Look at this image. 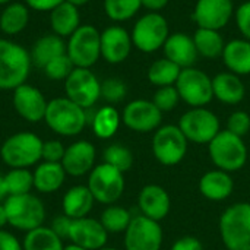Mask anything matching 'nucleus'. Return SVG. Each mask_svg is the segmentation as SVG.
I'll return each instance as SVG.
<instances>
[{
  "mask_svg": "<svg viewBox=\"0 0 250 250\" xmlns=\"http://www.w3.org/2000/svg\"><path fill=\"white\" fill-rule=\"evenodd\" d=\"M171 250H204V245L195 236H183L173 243Z\"/></svg>",
  "mask_w": 250,
  "mask_h": 250,
  "instance_id": "46",
  "label": "nucleus"
},
{
  "mask_svg": "<svg viewBox=\"0 0 250 250\" xmlns=\"http://www.w3.org/2000/svg\"><path fill=\"white\" fill-rule=\"evenodd\" d=\"M132 47V35L120 25H111L101 32V57L107 63H123L129 57Z\"/></svg>",
  "mask_w": 250,
  "mask_h": 250,
  "instance_id": "18",
  "label": "nucleus"
},
{
  "mask_svg": "<svg viewBox=\"0 0 250 250\" xmlns=\"http://www.w3.org/2000/svg\"><path fill=\"white\" fill-rule=\"evenodd\" d=\"M48 101L42 92L28 83H22L13 89V107L16 113L31 123H38L44 120Z\"/></svg>",
  "mask_w": 250,
  "mask_h": 250,
  "instance_id": "17",
  "label": "nucleus"
},
{
  "mask_svg": "<svg viewBox=\"0 0 250 250\" xmlns=\"http://www.w3.org/2000/svg\"><path fill=\"white\" fill-rule=\"evenodd\" d=\"M86 186L97 202L111 205L125 192V176L117 168L103 163L91 170Z\"/></svg>",
  "mask_w": 250,
  "mask_h": 250,
  "instance_id": "11",
  "label": "nucleus"
},
{
  "mask_svg": "<svg viewBox=\"0 0 250 250\" xmlns=\"http://www.w3.org/2000/svg\"><path fill=\"white\" fill-rule=\"evenodd\" d=\"M214 98L227 105H237L246 95V86L239 75L221 72L212 78Z\"/></svg>",
  "mask_w": 250,
  "mask_h": 250,
  "instance_id": "23",
  "label": "nucleus"
},
{
  "mask_svg": "<svg viewBox=\"0 0 250 250\" xmlns=\"http://www.w3.org/2000/svg\"><path fill=\"white\" fill-rule=\"evenodd\" d=\"M64 92L70 101L88 110L101 98V82L91 69L75 67L64 79Z\"/></svg>",
  "mask_w": 250,
  "mask_h": 250,
  "instance_id": "13",
  "label": "nucleus"
},
{
  "mask_svg": "<svg viewBox=\"0 0 250 250\" xmlns=\"http://www.w3.org/2000/svg\"><path fill=\"white\" fill-rule=\"evenodd\" d=\"M163 50L164 57H167L182 69L193 67L199 57L196 45L193 42V37H190L186 32L170 34Z\"/></svg>",
  "mask_w": 250,
  "mask_h": 250,
  "instance_id": "22",
  "label": "nucleus"
},
{
  "mask_svg": "<svg viewBox=\"0 0 250 250\" xmlns=\"http://www.w3.org/2000/svg\"><path fill=\"white\" fill-rule=\"evenodd\" d=\"M180 130L189 142L193 144H209L221 130L220 119L211 110L205 107H195L188 110L179 120Z\"/></svg>",
  "mask_w": 250,
  "mask_h": 250,
  "instance_id": "12",
  "label": "nucleus"
},
{
  "mask_svg": "<svg viewBox=\"0 0 250 250\" xmlns=\"http://www.w3.org/2000/svg\"><path fill=\"white\" fill-rule=\"evenodd\" d=\"M95 163V148L88 141H78L69 145L64 151L62 166L66 174L72 177H81L91 173Z\"/></svg>",
  "mask_w": 250,
  "mask_h": 250,
  "instance_id": "20",
  "label": "nucleus"
},
{
  "mask_svg": "<svg viewBox=\"0 0 250 250\" xmlns=\"http://www.w3.org/2000/svg\"><path fill=\"white\" fill-rule=\"evenodd\" d=\"M234 190V182L230 173L223 170H211L205 173L199 180V192L208 201L220 202L231 196Z\"/></svg>",
  "mask_w": 250,
  "mask_h": 250,
  "instance_id": "24",
  "label": "nucleus"
},
{
  "mask_svg": "<svg viewBox=\"0 0 250 250\" xmlns=\"http://www.w3.org/2000/svg\"><path fill=\"white\" fill-rule=\"evenodd\" d=\"M126 94H127V88L122 79L110 78L101 83V97L110 104H116V103L123 101Z\"/></svg>",
  "mask_w": 250,
  "mask_h": 250,
  "instance_id": "41",
  "label": "nucleus"
},
{
  "mask_svg": "<svg viewBox=\"0 0 250 250\" xmlns=\"http://www.w3.org/2000/svg\"><path fill=\"white\" fill-rule=\"evenodd\" d=\"M176 88L179 91L180 100L192 108L205 107L214 100L212 78L195 66L182 69L176 82Z\"/></svg>",
  "mask_w": 250,
  "mask_h": 250,
  "instance_id": "10",
  "label": "nucleus"
},
{
  "mask_svg": "<svg viewBox=\"0 0 250 250\" xmlns=\"http://www.w3.org/2000/svg\"><path fill=\"white\" fill-rule=\"evenodd\" d=\"M104 163L117 168L122 173H126L132 168L133 166V154L129 148L120 145V144H113L104 149Z\"/></svg>",
  "mask_w": 250,
  "mask_h": 250,
  "instance_id": "38",
  "label": "nucleus"
},
{
  "mask_svg": "<svg viewBox=\"0 0 250 250\" xmlns=\"http://www.w3.org/2000/svg\"><path fill=\"white\" fill-rule=\"evenodd\" d=\"M31 66V56L22 45L0 38V89H15L25 83Z\"/></svg>",
  "mask_w": 250,
  "mask_h": 250,
  "instance_id": "3",
  "label": "nucleus"
},
{
  "mask_svg": "<svg viewBox=\"0 0 250 250\" xmlns=\"http://www.w3.org/2000/svg\"><path fill=\"white\" fill-rule=\"evenodd\" d=\"M66 54L75 67H92L101 57V32L92 25H81L69 37Z\"/></svg>",
  "mask_w": 250,
  "mask_h": 250,
  "instance_id": "8",
  "label": "nucleus"
},
{
  "mask_svg": "<svg viewBox=\"0 0 250 250\" xmlns=\"http://www.w3.org/2000/svg\"><path fill=\"white\" fill-rule=\"evenodd\" d=\"M142 7V0H104V12L114 22L133 18Z\"/></svg>",
  "mask_w": 250,
  "mask_h": 250,
  "instance_id": "37",
  "label": "nucleus"
},
{
  "mask_svg": "<svg viewBox=\"0 0 250 250\" xmlns=\"http://www.w3.org/2000/svg\"><path fill=\"white\" fill-rule=\"evenodd\" d=\"M130 212L119 205H108L100 218V223L107 233H125L132 221Z\"/></svg>",
  "mask_w": 250,
  "mask_h": 250,
  "instance_id": "35",
  "label": "nucleus"
},
{
  "mask_svg": "<svg viewBox=\"0 0 250 250\" xmlns=\"http://www.w3.org/2000/svg\"><path fill=\"white\" fill-rule=\"evenodd\" d=\"M94 196L88 186H73L63 196V214L70 220L86 217L94 207Z\"/></svg>",
  "mask_w": 250,
  "mask_h": 250,
  "instance_id": "26",
  "label": "nucleus"
},
{
  "mask_svg": "<svg viewBox=\"0 0 250 250\" xmlns=\"http://www.w3.org/2000/svg\"><path fill=\"white\" fill-rule=\"evenodd\" d=\"M50 23L53 34L64 38L70 37L81 26V15L76 6L63 1L50 12Z\"/></svg>",
  "mask_w": 250,
  "mask_h": 250,
  "instance_id": "28",
  "label": "nucleus"
},
{
  "mask_svg": "<svg viewBox=\"0 0 250 250\" xmlns=\"http://www.w3.org/2000/svg\"><path fill=\"white\" fill-rule=\"evenodd\" d=\"M130 35L133 47L142 53H154L164 47L170 35V26L160 12H148L135 22Z\"/></svg>",
  "mask_w": 250,
  "mask_h": 250,
  "instance_id": "7",
  "label": "nucleus"
},
{
  "mask_svg": "<svg viewBox=\"0 0 250 250\" xmlns=\"http://www.w3.org/2000/svg\"><path fill=\"white\" fill-rule=\"evenodd\" d=\"M163 245V229L158 221L145 215L132 218L125 231L126 250H160Z\"/></svg>",
  "mask_w": 250,
  "mask_h": 250,
  "instance_id": "14",
  "label": "nucleus"
},
{
  "mask_svg": "<svg viewBox=\"0 0 250 250\" xmlns=\"http://www.w3.org/2000/svg\"><path fill=\"white\" fill-rule=\"evenodd\" d=\"M249 157H250V155H249Z\"/></svg>",
  "mask_w": 250,
  "mask_h": 250,
  "instance_id": "56",
  "label": "nucleus"
},
{
  "mask_svg": "<svg viewBox=\"0 0 250 250\" xmlns=\"http://www.w3.org/2000/svg\"><path fill=\"white\" fill-rule=\"evenodd\" d=\"M233 15V0H198L192 16L198 28L220 31L230 22Z\"/></svg>",
  "mask_w": 250,
  "mask_h": 250,
  "instance_id": "16",
  "label": "nucleus"
},
{
  "mask_svg": "<svg viewBox=\"0 0 250 250\" xmlns=\"http://www.w3.org/2000/svg\"><path fill=\"white\" fill-rule=\"evenodd\" d=\"M66 54V42L56 34H47L38 38L29 53L32 64L44 69L51 60Z\"/></svg>",
  "mask_w": 250,
  "mask_h": 250,
  "instance_id": "27",
  "label": "nucleus"
},
{
  "mask_svg": "<svg viewBox=\"0 0 250 250\" xmlns=\"http://www.w3.org/2000/svg\"><path fill=\"white\" fill-rule=\"evenodd\" d=\"M66 179V171L62 163L40 164L34 171V188L41 193H53L62 188Z\"/></svg>",
  "mask_w": 250,
  "mask_h": 250,
  "instance_id": "29",
  "label": "nucleus"
},
{
  "mask_svg": "<svg viewBox=\"0 0 250 250\" xmlns=\"http://www.w3.org/2000/svg\"><path fill=\"white\" fill-rule=\"evenodd\" d=\"M138 205L142 215L160 223L168 215L171 201L167 190L160 185H146L139 192Z\"/></svg>",
  "mask_w": 250,
  "mask_h": 250,
  "instance_id": "21",
  "label": "nucleus"
},
{
  "mask_svg": "<svg viewBox=\"0 0 250 250\" xmlns=\"http://www.w3.org/2000/svg\"><path fill=\"white\" fill-rule=\"evenodd\" d=\"M3 205L7 214V224L16 230L28 233L41 227L45 220L44 204L31 193L7 196Z\"/></svg>",
  "mask_w": 250,
  "mask_h": 250,
  "instance_id": "6",
  "label": "nucleus"
},
{
  "mask_svg": "<svg viewBox=\"0 0 250 250\" xmlns=\"http://www.w3.org/2000/svg\"><path fill=\"white\" fill-rule=\"evenodd\" d=\"M208 154L214 166L227 173L242 170L249 158V151L243 138L229 132L227 129L220 130L208 144Z\"/></svg>",
  "mask_w": 250,
  "mask_h": 250,
  "instance_id": "2",
  "label": "nucleus"
},
{
  "mask_svg": "<svg viewBox=\"0 0 250 250\" xmlns=\"http://www.w3.org/2000/svg\"><path fill=\"white\" fill-rule=\"evenodd\" d=\"M100 250H119V249H114V248H103V249Z\"/></svg>",
  "mask_w": 250,
  "mask_h": 250,
  "instance_id": "55",
  "label": "nucleus"
},
{
  "mask_svg": "<svg viewBox=\"0 0 250 250\" xmlns=\"http://www.w3.org/2000/svg\"><path fill=\"white\" fill-rule=\"evenodd\" d=\"M7 189H6V183H4V176L0 174V202L1 201H6L7 198Z\"/></svg>",
  "mask_w": 250,
  "mask_h": 250,
  "instance_id": "50",
  "label": "nucleus"
},
{
  "mask_svg": "<svg viewBox=\"0 0 250 250\" xmlns=\"http://www.w3.org/2000/svg\"><path fill=\"white\" fill-rule=\"evenodd\" d=\"M10 0H0V4H6V3H9Z\"/></svg>",
  "mask_w": 250,
  "mask_h": 250,
  "instance_id": "54",
  "label": "nucleus"
},
{
  "mask_svg": "<svg viewBox=\"0 0 250 250\" xmlns=\"http://www.w3.org/2000/svg\"><path fill=\"white\" fill-rule=\"evenodd\" d=\"M122 123V116L113 105H104L95 111L91 120L94 135L100 139H110L116 135Z\"/></svg>",
  "mask_w": 250,
  "mask_h": 250,
  "instance_id": "31",
  "label": "nucleus"
},
{
  "mask_svg": "<svg viewBox=\"0 0 250 250\" xmlns=\"http://www.w3.org/2000/svg\"><path fill=\"white\" fill-rule=\"evenodd\" d=\"M188 139L176 125L160 126L151 142L155 160L163 166H176L183 161L188 152Z\"/></svg>",
  "mask_w": 250,
  "mask_h": 250,
  "instance_id": "9",
  "label": "nucleus"
},
{
  "mask_svg": "<svg viewBox=\"0 0 250 250\" xmlns=\"http://www.w3.org/2000/svg\"><path fill=\"white\" fill-rule=\"evenodd\" d=\"M73 69H75V66L72 63V60L69 59V56L63 54V56L51 60L42 70H44L45 76L51 81H64L72 73Z\"/></svg>",
  "mask_w": 250,
  "mask_h": 250,
  "instance_id": "40",
  "label": "nucleus"
},
{
  "mask_svg": "<svg viewBox=\"0 0 250 250\" xmlns=\"http://www.w3.org/2000/svg\"><path fill=\"white\" fill-rule=\"evenodd\" d=\"M66 148L60 141L51 139L42 142V151H41V160L47 163H62Z\"/></svg>",
  "mask_w": 250,
  "mask_h": 250,
  "instance_id": "43",
  "label": "nucleus"
},
{
  "mask_svg": "<svg viewBox=\"0 0 250 250\" xmlns=\"http://www.w3.org/2000/svg\"><path fill=\"white\" fill-rule=\"evenodd\" d=\"M220 236L227 250H250V202L230 205L223 212Z\"/></svg>",
  "mask_w": 250,
  "mask_h": 250,
  "instance_id": "4",
  "label": "nucleus"
},
{
  "mask_svg": "<svg viewBox=\"0 0 250 250\" xmlns=\"http://www.w3.org/2000/svg\"><path fill=\"white\" fill-rule=\"evenodd\" d=\"M221 59L229 72L239 76L250 75V41L236 38L226 42Z\"/></svg>",
  "mask_w": 250,
  "mask_h": 250,
  "instance_id": "25",
  "label": "nucleus"
},
{
  "mask_svg": "<svg viewBox=\"0 0 250 250\" xmlns=\"http://www.w3.org/2000/svg\"><path fill=\"white\" fill-rule=\"evenodd\" d=\"M170 0H142V7L148 9L149 12H160L163 10Z\"/></svg>",
  "mask_w": 250,
  "mask_h": 250,
  "instance_id": "49",
  "label": "nucleus"
},
{
  "mask_svg": "<svg viewBox=\"0 0 250 250\" xmlns=\"http://www.w3.org/2000/svg\"><path fill=\"white\" fill-rule=\"evenodd\" d=\"M108 233L98 220L94 218H79L72 220L69 240L86 250H100L105 248Z\"/></svg>",
  "mask_w": 250,
  "mask_h": 250,
  "instance_id": "19",
  "label": "nucleus"
},
{
  "mask_svg": "<svg viewBox=\"0 0 250 250\" xmlns=\"http://www.w3.org/2000/svg\"><path fill=\"white\" fill-rule=\"evenodd\" d=\"M0 250H23V248L12 233L0 230Z\"/></svg>",
  "mask_w": 250,
  "mask_h": 250,
  "instance_id": "48",
  "label": "nucleus"
},
{
  "mask_svg": "<svg viewBox=\"0 0 250 250\" xmlns=\"http://www.w3.org/2000/svg\"><path fill=\"white\" fill-rule=\"evenodd\" d=\"M151 101L157 105V108L161 113H167V111H173L177 107V104L180 101V95H179L176 85L161 86L155 91Z\"/></svg>",
  "mask_w": 250,
  "mask_h": 250,
  "instance_id": "39",
  "label": "nucleus"
},
{
  "mask_svg": "<svg viewBox=\"0 0 250 250\" xmlns=\"http://www.w3.org/2000/svg\"><path fill=\"white\" fill-rule=\"evenodd\" d=\"M193 42L196 45L198 54L204 59L214 60L223 56L226 41L220 31L198 28L193 34Z\"/></svg>",
  "mask_w": 250,
  "mask_h": 250,
  "instance_id": "30",
  "label": "nucleus"
},
{
  "mask_svg": "<svg viewBox=\"0 0 250 250\" xmlns=\"http://www.w3.org/2000/svg\"><path fill=\"white\" fill-rule=\"evenodd\" d=\"M70 226H72V220L63 214V215H60V217H56V218L51 221L50 229H51L60 239H69Z\"/></svg>",
  "mask_w": 250,
  "mask_h": 250,
  "instance_id": "45",
  "label": "nucleus"
},
{
  "mask_svg": "<svg viewBox=\"0 0 250 250\" xmlns=\"http://www.w3.org/2000/svg\"><path fill=\"white\" fill-rule=\"evenodd\" d=\"M234 18L240 34L243 35L245 40L250 41V0L242 3L234 10Z\"/></svg>",
  "mask_w": 250,
  "mask_h": 250,
  "instance_id": "44",
  "label": "nucleus"
},
{
  "mask_svg": "<svg viewBox=\"0 0 250 250\" xmlns=\"http://www.w3.org/2000/svg\"><path fill=\"white\" fill-rule=\"evenodd\" d=\"M180 72H182L180 66H177L167 57H163V59H157L151 63L146 76L152 85L161 88V86L176 85Z\"/></svg>",
  "mask_w": 250,
  "mask_h": 250,
  "instance_id": "33",
  "label": "nucleus"
},
{
  "mask_svg": "<svg viewBox=\"0 0 250 250\" xmlns=\"http://www.w3.org/2000/svg\"><path fill=\"white\" fill-rule=\"evenodd\" d=\"M44 120L54 133L76 136L85 129L88 116L85 108L79 107L67 97H60L48 101Z\"/></svg>",
  "mask_w": 250,
  "mask_h": 250,
  "instance_id": "1",
  "label": "nucleus"
},
{
  "mask_svg": "<svg viewBox=\"0 0 250 250\" xmlns=\"http://www.w3.org/2000/svg\"><path fill=\"white\" fill-rule=\"evenodd\" d=\"M227 130L243 138L250 132V116L243 110H237L230 114L227 120Z\"/></svg>",
  "mask_w": 250,
  "mask_h": 250,
  "instance_id": "42",
  "label": "nucleus"
},
{
  "mask_svg": "<svg viewBox=\"0 0 250 250\" xmlns=\"http://www.w3.org/2000/svg\"><path fill=\"white\" fill-rule=\"evenodd\" d=\"M42 141L32 132H18L9 136L1 148L3 163L12 168H28L41 160Z\"/></svg>",
  "mask_w": 250,
  "mask_h": 250,
  "instance_id": "5",
  "label": "nucleus"
},
{
  "mask_svg": "<svg viewBox=\"0 0 250 250\" xmlns=\"http://www.w3.org/2000/svg\"><path fill=\"white\" fill-rule=\"evenodd\" d=\"M7 224V214L4 209V205L0 204V230H3V227Z\"/></svg>",
  "mask_w": 250,
  "mask_h": 250,
  "instance_id": "51",
  "label": "nucleus"
},
{
  "mask_svg": "<svg viewBox=\"0 0 250 250\" xmlns=\"http://www.w3.org/2000/svg\"><path fill=\"white\" fill-rule=\"evenodd\" d=\"M63 250H86V249H83V248H81V246H78V245H69V246H64L63 248Z\"/></svg>",
  "mask_w": 250,
  "mask_h": 250,
  "instance_id": "53",
  "label": "nucleus"
},
{
  "mask_svg": "<svg viewBox=\"0 0 250 250\" xmlns=\"http://www.w3.org/2000/svg\"><path fill=\"white\" fill-rule=\"evenodd\" d=\"M23 250H63L62 239L50 227H38L26 233L23 239Z\"/></svg>",
  "mask_w": 250,
  "mask_h": 250,
  "instance_id": "34",
  "label": "nucleus"
},
{
  "mask_svg": "<svg viewBox=\"0 0 250 250\" xmlns=\"http://www.w3.org/2000/svg\"><path fill=\"white\" fill-rule=\"evenodd\" d=\"M64 0H25L26 6L32 10L37 12H45V10H53L59 4H62Z\"/></svg>",
  "mask_w": 250,
  "mask_h": 250,
  "instance_id": "47",
  "label": "nucleus"
},
{
  "mask_svg": "<svg viewBox=\"0 0 250 250\" xmlns=\"http://www.w3.org/2000/svg\"><path fill=\"white\" fill-rule=\"evenodd\" d=\"M29 22L28 6L22 3L7 4L0 15V29L7 35H16L22 32Z\"/></svg>",
  "mask_w": 250,
  "mask_h": 250,
  "instance_id": "32",
  "label": "nucleus"
},
{
  "mask_svg": "<svg viewBox=\"0 0 250 250\" xmlns=\"http://www.w3.org/2000/svg\"><path fill=\"white\" fill-rule=\"evenodd\" d=\"M64 1H67V3H70V4H73V6L79 7V6H83V4H86L89 0H64Z\"/></svg>",
  "mask_w": 250,
  "mask_h": 250,
  "instance_id": "52",
  "label": "nucleus"
},
{
  "mask_svg": "<svg viewBox=\"0 0 250 250\" xmlns=\"http://www.w3.org/2000/svg\"><path fill=\"white\" fill-rule=\"evenodd\" d=\"M4 183L9 196L31 193V189L34 188V173L28 168H12L4 174Z\"/></svg>",
  "mask_w": 250,
  "mask_h": 250,
  "instance_id": "36",
  "label": "nucleus"
},
{
  "mask_svg": "<svg viewBox=\"0 0 250 250\" xmlns=\"http://www.w3.org/2000/svg\"><path fill=\"white\" fill-rule=\"evenodd\" d=\"M122 122L133 132H154L163 122V113L149 100H133L125 107Z\"/></svg>",
  "mask_w": 250,
  "mask_h": 250,
  "instance_id": "15",
  "label": "nucleus"
}]
</instances>
